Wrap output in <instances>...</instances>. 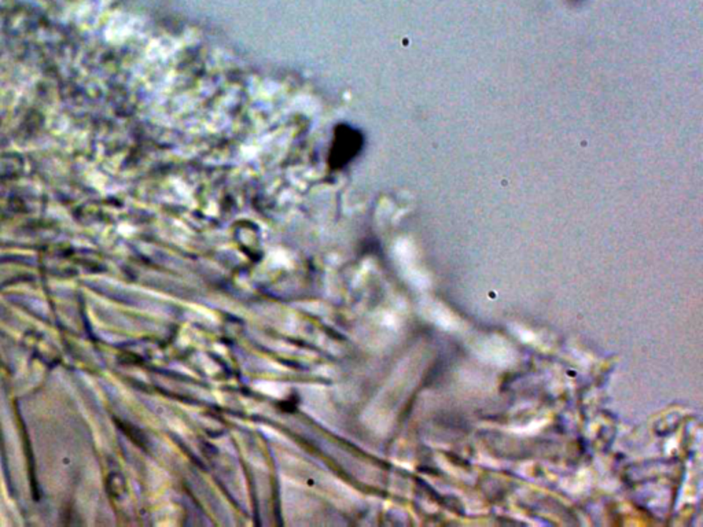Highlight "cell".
Instances as JSON below:
<instances>
[{
	"instance_id": "cell-1",
	"label": "cell",
	"mask_w": 703,
	"mask_h": 527,
	"mask_svg": "<svg viewBox=\"0 0 703 527\" xmlns=\"http://www.w3.org/2000/svg\"><path fill=\"white\" fill-rule=\"evenodd\" d=\"M357 138L359 135L356 132H351L348 128H345L342 134H338L333 153V157H335L334 164H344L349 157L354 156L359 146Z\"/></svg>"
}]
</instances>
